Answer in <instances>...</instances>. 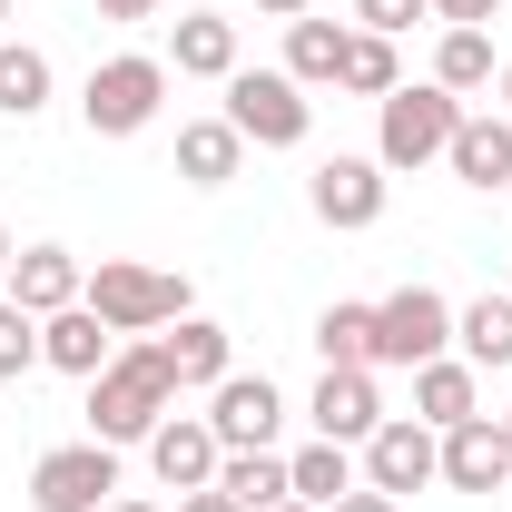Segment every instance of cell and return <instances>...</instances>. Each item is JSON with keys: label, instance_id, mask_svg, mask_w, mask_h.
I'll return each mask as SVG.
<instances>
[{"label": "cell", "instance_id": "6da1fadb", "mask_svg": "<svg viewBox=\"0 0 512 512\" xmlns=\"http://www.w3.org/2000/svg\"><path fill=\"white\" fill-rule=\"evenodd\" d=\"M178 404V375H168V355H158V335H128L119 355L89 375V444H148L158 434V414Z\"/></svg>", "mask_w": 512, "mask_h": 512}, {"label": "cell", "instance_id": "7a4b0ae2", "mask_svg": "<svg viewBox=\"0 0 512 512\" xmlns=\"http://www.w3.org/2000/svg\"><path fill=\"white\" fill-rule=\"evenodd\" d=\"M79 306L109 325V335H158V325L188 316V276L138 266V256H99V266H89V286H79Z\"/></svg>", "mask_w": 512, "mask_h": 512}, {"label": "cell", "instance_id": "3957f363", "mask_svg": "<svg viewBox=\"0 0 512 512\" xmlns=\"http://www.w3.org/2000/svg\"><path fill=\"white\" fill-rule=\"evenodd\" d=\"M158 109H168V60H148V50L99 60V69H89V89H79V119H89V138H138Z\"/></svg>", "mask_w": 512, "mask_h": 512}, {"label": "cell", "instance_id": "277c9868", "mask_svg": "<svg viewBox=\"0 0 512 512\" xmlns=\"http://www.w3.org/2000/svg\"><path fill=\"white\" fill-rule=\"evenodd\" d=\"M384 128H375V158L384 168H434L453 148V128H463V99L453 89H434V79H404L394 99H375Z\"/></svg>", "mask_w": 512, "mask_h": 512}, {"label": "cell", "instance_id": "5b68a950", "mask_svg": "<svg viewBox=\"0 0 512 512\" xmlns=\"http://www.w3.org/2000/svg\"><path fill=\"white\" fill-rule=\"evenodd\" d=\"M217 119L237 128L247 148H306V128H316V99L286 79V69H237L227 79V109Z\"/></svg>", "mask_w": 512, "mask_h": 512}, {"label": "cell", "instance_id": "8992f818", "mask_svg": "<svg viewBox=\"0 0 512 512\" xmlns=\"http://www.w3.org/2000/svg\"><path fill=\"white\" fill-rule=\"evenodd\" d=\"M119 503V453L109 444H50L30 463V512H109Z\"/></svg>", "mask_w": 512, "mask_h": 512}, {"label": "cell", "instance_id": "52a82bcc", "mask_svg": "<svg viewBox=\"0 0 512 512\" xmlns=\"http://www.w3.org/2000/svg\"><path fill=\"white\" fill-rule=\"evenodd\" d=\"M444 345H453V306L434 286H394L375 306V365H404V375H414V365H434Z\"/></svg>", "mask_w": 512, "mask_h": 512}, {"label": "cell", "instance_id": "ba28073f", "mask_svg": "<svg viewBox=\"0 0 512 512\" xmlns=\"http://www.w3.org/2000/svg\"><path fill=\"white\" fill-rule=\"evenodd\" d=\"M365 483L375 493H424V483H444V434L434 424H414V414H384L375 434H365Z\"/></svg>", "mask_w": 512, "mask_h": 512}, {"label": "cell", "instance_id": "9c48e42d", "mask_svg": "<svg viewBox=\"0 0 512 512\" xmlns=\"http://www.w3.org/2000/svg\"><path fill=\"white\" fill-rule=\"evenodd\" d=\"M276 424H286V394L266 375H227L207 384V434L227 453H276Z\"/></svg>", "mask_w": 512, "mask_h": 512}, {"label": "cell", "instance_id": "30bf717a", "mask_svg": "<svg viewBox=\"0 0 512 512\" xmlns=\"http://www.w3.org/2000/svg\"><path fill=\"white\" fill-rule=\"evenodd\" d=\"M384 197H394V168L384 158H325L316 178H306V207H316L325 227H375Z\"/></svg>", "mask_w": 512, "mask_h": 512}, {"label": "cell", "instance_id": "8fae6325", "mask_svg": "<svg viewBox=\"0 0 512 512\" xmlns=\"http://www.w3.org/2000/svg\"><path fill=\"white\" fill-rule=\"evenodd\" d=\"M217 463H227V444L207 434V414H158V434H148V473H158L168 493H207Z\"/></svg>", "mask_w": 512, "mask_h": 512}, {"label": "cell", "instance_id": "7c38bea8", "mask_svg": "<svg viewBox=\"0 0 512 512\" xmlns=\"http://www.w3.org/2000/svg\"><path fill=\"white\" fill-rule=\"evenodd\" d=\"M444 483L453 493H512V434L503 414H473L444 434Z\"/></svg>", "mask_w": 512, "mask_h": 512}, {"label": "cell", "instance_id": "4fadbf2b", "mask_svg": "<svg viewBox=\"0 0 512 512\" xmlns=\"http://www.w3.org/2000/svg\"><path fill=\"white\" fill-rule=\"evenodd\" d=\"M316 434L325 444H365L384 424V404H375V365H325V384H316Z\"/></svg>", "mask_w": 512, "mask_h": 512}, {"label": "cell", "instance_id": "5bb4252c", "mask_svg": "<svg viewBox=\"0 0 512 512\" xmlns=\"http://www.w3.org/2000/svg\"><path fill=\"white\" fill-rule=\"evenodd\" d=\"M79 286H89V266H79L69 247H20L0 296H10V306H30V316H60V306H79Z\"/></svg>", "mask_w": 512, "mask_h": 512}, {"label": "cell", "instance_id": "9a60e30c", "mask_svg": "<svg viewBox=\"0 0 512 512\" xmlns=\"http://www.w3.org/2000/svg\"><path fill=\"white\" fill-rule=\"evenodd\" d=\"M444 168L453 178H463V188H512V119L503 109H483V119H473V109H463V128H453V148H444Z\"/></svg>", "mask_w": 512, "mask_h": 512}, {"label": "cell", "instance_id": "2e32d148", "mask_svg": "<svg viewBox=\"0 0 512 512\" xmlns=\"http://www.w3.org/2000/svg\"><path fill=\"white\" fill-rule=\"evenodd\" d=\"M168 60L178 79H237V20H217V10H178V30H168Z\"/></svg>", "mask_w": 512, "mask_h": 512}, {"label": "cell", "instance_id": "e0dca14e", "mask_svg": "<svg viewBox=\"0 0 512 512\" xmlns=\"http://www.w3.org/2000/svg\"><path fill=\"white\" fill-rule=\"evenodd\" d=\"M109 355H119V335H109V325L89 316V306H60V316H40V365H60V375H99V365H109Z\"/></svg>", "mask_w": 512, "mask_h": 512}, {"label": "cell", "instance_id": "ac0fdd59", "mask_svg": "<svg viewBox=\"0 0 512 512\" xmlns=\"http://www.w3.org/2000/svg\"><path fill=\"white\" fill-rule=\"evenodd\" d=\"M473 414H483V384H473V365H463V355H434V365H414V424L453 434V424H473Z\"/></svg>", "mask_w": 512, "mask_h": 512}, {"label": "cell", "instance_id": "d6986e66", "mask_svg": "<svg viewBox=\"0 0 512 512\" xmlns=\"http://www.w3.org/2000/svg\"><path fill=\"white\" fill-rule=\"evenodd\" d=\"M237 168H247V138L227 119H188L178 128V178H188V188H227Z\"/></svg>", "mask_w": 512, "mask_h": 512}, {"label": "cell", "instance_id": "ffe728a7", "mask_svg": "<svg viewBox=\"0 0 512 512\" xmlns=\"http://www.w3.org/2000/svg\"><path fill=\"white\" fill-rule=\"evenodd\" d=\"M345 40H355V30H345V20H316V10H306V20H286V79H296V89H335Z\"/></svg>", "mask_w": 512, "mask_h": 512}, {"label": "cell", "instance_id": "44dd1931", "mask_svg": "<svg viewBox=\"0 0 512 512\" xmlns=\"http://www.w3.org/2000/svg\"><path fill=\"white\" fill-rule=\"evenodd\" d=\"M158 355H168L178 394H188V384H227V325H207V316H178L168 335H158Z\"/></svg>", "mask_w": 512, "mask_h": 512}, {"label": "cell", "instance_id": "7402d4cb", "mask_svg": "<svg viewBox=\"0 0 512 512\" xmlns=\"http://www.w3.org/2000/svg\"><path fill=\"white\" fill-rule=\"evenodd\" d=\"M286 483H296V503H316V512H335L345 493H355V444H306V453H286Z\"/></svg>", "mask_w": 512, "mask_h": 512}, {"label": "cell", "instance_id": "603a6c76", "mask_svg": "<svg viewBox=\"0 0 512 512\" xmlns=\"http://www.w3.org/2000/svg\"><path fill=\"white\" fill-rule=\"evenodd\" d=\"M453 345H463V365H512V296L453 306Z\"/></svg>", "mask_w": 512, "mask_h": 512}, {"label": "cell", "instance_id": "cb8c5ba5", "mask_svg": "<svg viewBox=\"0 0 512 512\" xmlns=\"http://www.w3.org/2000/svg\"><path fill=\"white\" fill-rule=\"evenodd\" d=\"M50 109V60L30 40H0V119H40Z\"/></svg>", "mask_w": 512, "mask_h": 512}, {"label": "cell", "instance_id": "d4e9b609", "mask_svg": "<svg viewBox=\"0 0 512 512\" xmlns=\"http://www.w3.org/2000/svg\"><path fill=\"white\" fill-rule=\"evenodd\" d=\"M217 493L247 503V512L286 503V493H296V483H286V453H227V463H217Z\"/></svg>", "mask_w": 512, "mask_h": 512}, {"label": "cell", "instance_id": "484cf974", "mask_svg": "<svg viewBox=\"0 0 512 512\" xmlns=\"http://www.w3.org/2000/svg\"><path fill=\"white\" fill-rule=\"evenodd\" d=\"M503 69H493V30H444V50H434V89H493Z\"/></svg>", "mask_w": 512, "mask_h": 512}, {"label": "cell", "instance_id": "4316f807", "mask_svg": "<svg viewBox=\"0 0 512 512\" xmlns=\"http://www.w3.org/2000/svg\"><path fill=\"white\" fill-rule=\"evenodd\" d=\"M335 89H355V99H394V89H404V60H394V40L355 30V40H345V69H335Z\"/></svg>", "mask_w": 512, "mask_h": 512}, {"label": "cell", "instance_id": "83f0119b", "mask_svg": "<svg viewBox=\"0 0 512 512\" xmlns=\"http://www.w3.org/2000/svg\"><path fill=\"white\" fill-rule=\"evenodd\" d=\"M316 355L325 365H375V306H325L316 316Z\"/></svg>", "mask_w": 512, "mask_h": 512}, {"label": "cell", "instance_id": "f1b7e54d", "mask_svg": "<svg viewBox=\"0 0 512 512\" xmlns=\"http://www.w3.org/2000/svg\"><path fill=\"white\" fill-rule=\"evenodd\" d=\"M30 365H40V316L0 296V384H10V375H30Z\"/></svg>", "mask_w": 512, "mask_h": 512}, {"label": "cell", "instance_id": "f546056e", "mask_svg": "<svg viewBox=\"0 0 512 512\" xmlns=\"http://www.w3.org/2000/svg\"><path fill=\"white\" fill-rule=\"evenodd\" d=\"M355 20H365L375 40H404L414 20H434V0H355Z\"/></svg>", "mask_w": 512, "mask_h": 512}, {"label": "cell", "instance_id": "4dcf8cb0", "mask_svg": "<svg viewBox=\"0 0 512 512\" xmlns=\"http://www.w3.org/2000/svg\"><path fill=\"white\" fill-rule=\"evenodd\" d=\"M493 10H503V0H434V20H444V30H483Z\"/></svg>", "mask_w": 512, "mask_h": 512}, {"label": "cell", "instance_id": "1f68e13d", "mask_svg": "<svg viewBox=\"0 0 512 512\" xmlns=\"http://www.w3.org/2000/svg\"><path fill=\"white\" fill-rule=\"evenodd\" d=\"M335 512H404V503H394V493H375V483H355V493H345Z\"/></svg>", "mask_w": 512, "mask_h": 512}, {"label": "cell", "instance_id": "d6a6232c", "mask_svg": "<svg viewBox=\"0 0 512 512\" xmlns=\"http://www.w3.org/2000/svg\"><path fill=\"white\" fill-rule=\"evenodd\" d=\"M178 512H247V503H227V493L207 483V493H178Z\"/></svg>", "mask_w": 512, "mask_h": 512}, {"label": "cell", "instance_id": "836d02e7", "mask_svg": "<svg viewBox=\"0 0 512 512\" xmlns=\"http://www.w3.org/2000/svg\"><path fill=\"white\" fill-rule=\"evenodd\" d=\"M99 20H158V0H99Z\"/></svg>", "mask_w": 512, "mask_h": 512}, {"label": "cell", "instance_id": "e575fe53", "mask_svg": "<svg viewBox=\"0 0 512 512\" xmlns=\"http://www.w3.org/2000/svg\"><path fill=\"white\" fill-rule=\"evenodd\" d=\"M256 10H266V20H306L316 0H256Z\"/></svg>", "mask_w": 512, "mask_h": 512}, {"label": "cell", "instance_id": "d590c367", "mask_svg": "<svg viewBox=\"0 0 512 512\" xmlns=\"http://www.w3.org/2000/svg\"><path fill=\"white\" fill-rule=\"evenodd\" d=\"M109 512H178V503H138V493H119V503H109Z\"/></svg>", "mask_w": 512, "mask_h": 512}, {"label": "cell", "instance_id": "8d00e7d4", "mask_svg": "<svg viewBox=\"0 0 512 512\" xmlns=\"http://www.w3.org/2000/svg\"><path fill=\"white\" fill-rule=\"evenodd\" d=\"M10 256H20V247H10V227H0V286H10Z\"/></svg>", "mask_w": 512, "mask_h": 512}, {"label": "cell", "instance_id": "74e56055", "mask_svg": "<svg viewBox=\"0 0 512 512\" xmlns=\"http://www.w3.org/2000/svg\"><path fill=\"white\" fill-rule=\"evenodd\" d=\"M266 512H316V503H296V493H286V503H266Z\"/></svg>", "mask_w": 512, "mask_h": 512}, {"label": "cell", "instance_id": "f35d334b", "mask_svg": "<svg viewBox=\"0 0 512 512\" xmlns=\"http://www.w3.org/2000/svg\"><path fill=\"white\" fill-rule=\"evenodd\" d=\"M503 119H512V60H503Z\"/></svg>", "mask_w": 512, "mask_h": 512}, {"label": "cell", "instance_id": "ab89813d", "mask_svg": "<svg viewBox=\"0 0 512 512\" xmlns=\"http://www.w3.org/2000/svg\"><path fill=\"white\" fill-rule=\"evenodd\" d=\"M503 434H512V404H503Z\"/></svg>", "mask_w": 512, "mask_h": 512}, {"label": "cell", "instance_id": "60d3db41", "mask_svg": "<svg viewBox=\"0 0 512 512\" xmlns=\"http://www.w3.org/2000/svg\"><path fill=\"white\" fill-rule=\"evenodd\" d=\"M0 20H10V0H0Z\"/></svg>", "mask_w": 512, "mask_h": 512}]
</instances>
